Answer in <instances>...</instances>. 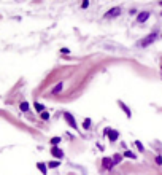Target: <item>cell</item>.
I'll list each match as a JSON object with an SVG mask.
<instances>
[{"label": "cell", "instance_id": "7402d4cb", "mask_svg": "<svg viewBox=\"0 0 162 175\" xmlns=\"http://www.w3.org/2000/svg\"><path fill=\"white\" fill-rule=\"evenodd\" d=\"M60 53H62V54H70V49L69 48H62V49H60Z\"/></svg>", "mask_w": 162, "mask_h": 175}, {"label": "cell", "instance_id": "44dd1931", "mask_svg": "<svg viewBox=\"0 0 162 175\" xmlns=\"http://www.w3.org/2000/svg\"><path fill=\"white\" fill-rule=\"evenodd\" d=\"M89 6V2L87 0H83V3H81V8H87Z\"/></svg>", "mask_w": 162, "mask_h": 175}, {"label": "cell", "instance_id": "3957f363", "mask_svg": "<svg viewBox=\"0 0 162 175\" xmlns=\"http://www.w3.org/2000/svg\"><path fill=\"white\" fill-rule=\"evenodd\" d=\"M121 11H123V10H121L119 6H114V8H111V10H108V11H107L105 18H107V19H110V18H118V16L121 15Z\"/></svg>", "mask_w": 162, "mask_h": 175}, {"label": "cell", "instance_id": "7a4b0ae2", "mask_svg": "<svg viewBox=\"0 0 162 175\" xmlns=\"http://www.w3.org/2000/svg\"><path fill=\"white\" fill-rule=\"evenodd\" d=\"M156 37H157V32H153V33H150V35H146V37H145V38L140 42V46H143V48H145V46L151 45V43L156 40Z\"/></svg>", "mask_w": 162, "mask_h": 175}, {"label": "cell", "instance_id": "7c38bea8", "mask_svg": "<svg viewBox=\"0 0 162 175\" xmlns=\"http://www.w3.org/2000/svg\"><path fill=\"white\" fill-rule=\"evenodd\" d=\"M33 107H35V110H37V112H40V113L45 112V105L40 103V102H35V103H33Z\"/></svg>", "mask_w": 162, "mask_h": 175}, {"label": "cell", "instance_id": "5b68a950", "mask_svg": "<svg viewBox=\"0 0 162 175\" xmlns=\"http://www.w3.org/2000/svg\"><path fill=\"white\" fill-rule=\"evenodd\" d=\"M148 18H150V11H141V13H138V16H137V22L143 24V22L148 21Z\"/></svg>", "mask_w": 162, "mask_h": 175}, {"label": "cell", "instance_id": "d6986e66", "mask_svg": "<svg viewBox=\"0 0 162 175\" xmlns=\"http://www.w3.org/2000/svg\"><path fill=\"white\" fill-rule=\"evenodd\" d=\"M135 147L138 148V151H145V147L141 145V142H138V140H137V142H135Z\"/></svg>", "mask_w": 162, "mask_h": 175}, {"label": "cell", "instance_id": "5bb4252c", "mask_svg": "<svg viewBox=\"0 0 162 175\" xmlns=\"http://www.w3.org/2000/svg\"><path fill=\"white\" fill-rule=\"evenodd\" d=\"M19 108H21V112H29V102H21Z\"/></svg>", "mask_w": 162, "mask_h": 175}, {"label": "cell", "instance_id": "8fae6325", "mask_svg": "<svg viewBox=\"0 0 162 175\" xmlns=\"http://www.w3.org/2000/svg\"><path fill=\"white\" fill-rule=\"evenodd\" d=\"M62 89H64V83H57V85L53 88V91H51V92H53V94H59Z\"/></svg>", "mask_w": 162, "mask_h": 175}, {"label": "cell", "instance_id": "4fadbf2b", "mask_svg": "<svg viewBox=\"0 0 162 175\" xmlns=\"http://www.w3.org/2000/svg\"><path fill=\"white\" fill-rule=\"evenodd\" d=\"M60 142H62V139H60V137H53V139L49 140V143H51L53 147H57Z\"/></svg>", "mask_w": 162, "mask_h": 175}, {"label": "cell", "instance_id": "cb8c5ba5", "mask_svg": "<svg viewBox=\"0 0 162 175\" xmlns=\"http://www.w3.org/2000/svg\"><path fill=\"white\" fill-rule=\"evenodd\" d=\"M161 69H162V65H161Z\"/></svg>", "mask_w": 162, "mask_h": 175}, {"label": "cell", "instance_id": "ac0fdd59", "mask_svg": "<svg viewBox=\"0 0 162 175\" xmlns=\"http://www.w3.org/2000/svg\"><path fill=\"white\" fill-rule=\"evenodd\" d=\"M40 116H42V119H43V121H48V119H49V113H48V112H43Z\"/></svg>", "mask_w": 162, "mask_h": 175}, {"label": "cell", "instance_id": "9c48e42d", "mask_svg": "<svg viewBox=\"0 0 162 175\" xmlns=\"http://www.w3.org/2000/svg\"><path fill=\"white\" fill-rule=\"evenodd\" d=\"M118 137H119L118 131H111V129H110V132H108V139H110L111 142H116V140H118Z\"/></svg>", "mask_w": 162, "mask_h": 175}, {"label": "cell", "instance_id": "8992f818", "mask_svg": "<svg viewBox=\"0 0 162 175\" xmlns=\"http://www.w3.org/2000/svg\"><path fill=\"white\" fill-rule=\"evenodd\" d=\"M51 154L54 158H57V159H62V158H64V151L60 150V148H57V147L51 148Z\"/></svg>", "mask_w": 162, "mask_h": 175}, {"label": "cell", "instance_id": "9a60e30c", "mask_svg": "<svg viewBox=\"0 0 162 175\" xmlns=\"http://www.w3.org/2000/svg\"><path fill=\"white\" fill-rule=\"evenodd\" d=\"M89 127H91V118H86V119H84L83 121V129H89Z\"/></svg>", "mask_w": 162, "mask_h": 175}, {"label": "cell", "instance_id": "603a6c76", "mask_svg": "<svg viewBox=\"0 0 162 175\" xmlns=\"http://www.w3.org/2000/svg\"><path fill=\"white\" fill-rule=\"evenodd\" d=\"M159 5H161V6H162V2H159Z\"/></svg>", "mask_w": 162, "mask_h": 175}, {"label": "cell", "instance_id": "277c9868", "mask_svg": "<svg viewBox=\"0 0 162 175\" xmlns=\"http://www.w3.org/2000/svg\"><path fill=\"white\" fill-rule=\"evenodd\" d=\"M102 167H103L105 170H111V169L114 167L113 159H111V158H107V156H105V158L102 159Z\"/></svg>", "mask_w": 162, "mask_h": 175}, {"label": "cell", "instance_id": "ffe728a7", "mask_svg": "<svg viewBox=\"0 0 162 175\" xmlns=\"http://www.w3.org/2000/svg\"><path fill=\"white\" fill-rule=\"evenodd\" d=\"M154 161H156L157 166H161V164H162V156H156V159H154Z\"/></svg>", "mask_w": 162, "mask_h": 175}, {"label": "cell", "instance_id": "30bf717a", "mask_svg": "<svg viewBox=\"0 0 162 175\" xmlns=\"http://www.w3.org/2000/svg\"><path fill=\"white\" fill-rule=\"evenodd\" d=\"M111 159H113V164H114V166H118V164H119L121 161H123V154H119V153H114Z\"/></svg>", "mask_w": 162, "mask_h": 175}, {"label": "cell", "instance_id": "ba28073f", "mask_svg": "<svg viewBox=\"0 0 162 175\" xmlns=\"http://www.w3.org/2000/svg\"><path fill=\"white\" fill-rule=\"evenodd\" d=\"M37 167H38V170H40L43 175L48 174V164H45V162H37Z\"/></svg>", "mask_w": 162, "mask_h": 175}, {"label": "cell", "instance_id": "6da1fadb", "mask_svg": "<svg viewBox=\"0 0 162 175\" xmlns=\"http://www.w3.org/2000/svg\"><path fill=\"white\" fill-rule=\"evenodd\" d=\"M64 119L67 121V124H69L72 129H76V121H75V116L72 115V113H69V112H64Z\"/></svg>", "mask_w": 162, "mask_h": 175}, {"label": "cell", "instance_id": "d4e9b609", "mask_svg": "<svg viewBox=\"0 0 162 175\" xmlns=\"http://www.w3.org/2000/svg\"><path fill=\"white\" fill-rule=\"evenodd\" d=\"M161 15H162V13H161Z\"/></svg>", "mask_w": 162, "mask_h": 175}, {"label": "cell", "instance_id": "2e32d148", "mask_svg": "<svg viewBox=\"0 0 162 175\" xmlns=\"http://www.w3.org/2000/svg\"><path fill=\"white\" fill-rule=\"evenodd\" d=\"M59 166H60L59 161H51V162H48V167H49V169H56V167H59Z\"/></svg>", "mask_w": 162, "mask_h": 175}, {"label": "cell", "instance_id": "52a82bcc", "mask_svg": "<svg viewBox=\"0 0 162 175\" xmlns=\"http://www.w3.org/2000/svg\"><path fill=\"white\" fill-rule=\"evenodd\" d=\"M118 105H119V107H121V110H123V112L127 115V118H130V116H132V112H130V108H129V107H127L124 102H121V100H119V102H118Z\"/></svg>", "mask_w": 162, "mask_h": 175}, {"label": "cell", "instance_id": "e0dca14e", "mask_svg": "<svg viewBox=\"0 0 162 175\" xmlns=\"http://www.w3.org/2000/svg\"><path fill=\"white\" fill-rule=\"evenodd\" d=\"M124 156L129 158V159H137V154H134L132 151H126V153H124Z\"/></svg>", "mask_w": 162, "mask_h": 175}]
</instances>
